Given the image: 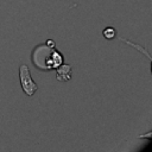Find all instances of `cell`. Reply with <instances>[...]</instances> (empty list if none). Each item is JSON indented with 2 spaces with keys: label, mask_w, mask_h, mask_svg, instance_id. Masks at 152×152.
I'll list each match as a JSON object with an SVG mask.
<instances>
[{
  "label": "cell",
  "mask_w": 152,
  "mask_h": 152,
  "mask_svg": "<svg viewBox=\"0 0 152 152\" xmlns=\"http://www.w3.org/2000/svg\"><path fill=\"white\" fill-rule=\"evenodd\" d=\"M19 78H20V86H21V88L26 95L32 96L38 90V86L32 80L31 72H30V69L27 65L23 64L19 68Z\"/></svg>",
  "instance_id": "1"
},
{
  "label": "cell",
  "mask_w": 152,
  "mask_h": 152,
  "mask_svg": "<svg viewBox=\"0 0 152 152\" xmlns=\"http://www.w3.org/2000/svg\"><path fill=\"white\" fill-rule=\"evenodd\" d=\"M56 69V78L58 81L65 82L71 78V66L69 64H61Z\"/></svg>",
  "instance_id": "2"
},
{
  "label": "cell",
  "mask_w": 152,
  "mask_h": 152,
  "mask_svg": "<svg viewBox=\"0 0 152 152\" xmlns=\"http://www.w3.org/2000/svg\"><path fill=\"white\" fill-rule=\"evenodd\" d=\"M102 34H103V37H104L106 39H113V38L116 36V31H115L114 27L108 26V27H106V28L102 31Z\"/></svg>",
  "instance_id": "3"
}]
</instances>
